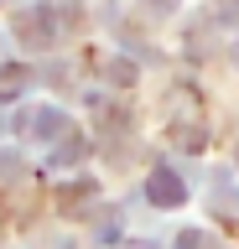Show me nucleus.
<instances>
[{
    "label": "nucleus",
    "instance_id": "1",
    "mask_svg": "<svg viewBox=\"0 0 239 249\" xmlns=\"http://www.w3.org/2000/svg\"><path fill=\"white\" fill-rule=\"evenodd\" d=\"M146 192H151V202H161V208H177V202H182V182H177V171H166V166L151 177Z\"/></svg>",
    "mask_w": 239,
    "mask_h": 249
}]
</instances>
